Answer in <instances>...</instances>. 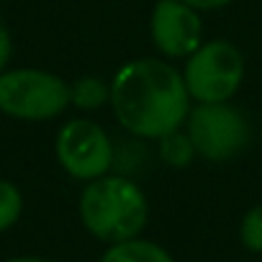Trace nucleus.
Returning a JSON list of instances; mask_svg holds the SVG:
<instances>
[{
    "label": "nucleus",
    "mask_w": 262,
    "mask_h": 262,
    "mask_svg": "<svg viewBox=\"0 0 262 262\" xmlns=\"http://www.w3.org/2000/svg\"><path fill=\"white\" fill-rule=\"evenodd\" d=\"M111 105L118 123L142 139L178 131L190 113L183 75L160 59L126 62L111 82Z\"/></svg>",
    "instance_id": "nucleus-1"
},
{
    "label": "nucleus",
    "mask_w": 262,
    "mask_h": 262,
    "mask_svg": "<svg viewBox=\"0 0 262 262\" xmlns=\"http://www.w3.org/2000/svg\"><path fill=\"white\" fill-rule=\"evenodd\" d=\"M149 206L137 183L121 175H100L88 180L80 195V219L85 229L108 244L126 242L147 226Z\"/></svg>",
    "instance_id": "nucleus-2"
},
{
    "label": "nucleus",
    "mask_w": 262,
    "mask_h": 262,
    "mask_svg": "<svg viewBox=\"0 0 262 262\" xmlns=\"http://www.w3.org/2000/svg\"><path fill=\"white\" fill-rule=\"evenodd\" d=\"M70 105V85L44 70L0 72V111L21 121H47Z\"/></svg>",
    "instance_id": "nucleus-3"
},
{
    "label": "nucleus",
    "mask_w": 262,
    "mask_h": 262,
    "mask_svg": "<svg viewBox=\"0 0 262 262\" xmlns=\"http://www.w3.org/2000/svg\"><path fill=\"white\" fill-rule=\"evenodd\" d=\"M185 88L198 103H226L244 80L242 52L231 41H206L185 62Z\"/></svg>",
    "instance_id": "nucleus-4"
},
{
    "label": "nucleus",
    "mask_w": 262,
    "mask_h": 262,
    "mask_svg": "<svg viewBox=\"0 0 262 262\" xmlns=\"http://www.w3.org/2000/svg\"><path fill=\"white\" fill-rule=\"evenodd\" d=\"M188 137L195 155L211 162H226L247 149L249 123L229 103H198L188 113Z\"/></svg>",
    "instance_id": "nucleus-5"
},
{
    "label": "nucleus",
    "mask_w": 262,
    "mask_h": 262,
    "mask_svg": "<svg viewBox=\"0 0 262 262\" xmlns=\"http://www.w3.org/2000/svg\"><path fill=\"white\" fill-rule=\"evenodd\" d=\"M57 160L75 180H95L113 165V144L108 134L90 118L67 121L54 144Z\"/></svg>",
    "instance_id": "nucleus-6"
},
{
    "label": "nucleus",
    "mask_w": 262,
    "mask_h": 262,
    "mask_svg": "<svg viewBox=\"0 0 262 262\" xmlns=\"http://www.w3.org/2000/svg\"><path fill=\"white\" fill-rule=\"evenodd\" d=\"M152 41L165 57H190L203 41V24L198 11L183 0H160L152 11Z\"/></svg>",
    "instance_id": "nucleus-7"
},
{
    "label": "nucleus",
    "mask_w": 262,
    "mask_h": 262,
    "mask_svg": "<svg viewBox=\"0 0 262 262\" xmlns=\"http://www.w3.org/2000/svg\"><path fill=\"white\" fill-rule=\"evenodd\" d=\"M100 262H175V259L160 244L134 236V239L111 244L100 257Z\"/></svg>",
    "instance_id": "nucleus-8"
},
{
    "label": "nucleus",
    "mask_w": 262,
    "mask_h": 262,
    "mask_svg": "<svg viewBox=\"0 0 262 262\" xmlns=\"http://www.w3.org/2000/svg\"><path fill=\"white\" fill-rule=\"evenodd\" d=\"M70 103L82 111L100 108L103 103H111V85H105L100 77L85 75L70 88Z\"/></svg>",
    "instance_id": "nucleus-9"
},
{
    "label": "nucleus",
    "mask_w": 262,
    "mask_h": 262,
    "mask_svg": "<svg viewBox=\"0 0 262 262\" xmlns=\"http://www.w3.org/2000/svg\"><path fill=\"white\" fill-rule=\"evenodd\" d=\"M160 157L170 167H188L195 157V147H193L190 137L178 128V131H170V134L160 137Z\"/></svg>",
    "instance_id": "nucleus-10"
},
{
    "label": "nucleus",
    "mask_w": 262,
    "mask_h": 262,
    "mask_svg": "<svg viewBox=\"0 0 262 262\" xmlns=\"http://www.w3.org/2000/svg\"><path fill=\"white\" fill-rule=\"evenodd\" d=\"M24 211V195L21 190L8 183V180H0V231L11 229Z\"/></svg>",
    "instance_id": "nucleus-11"
},
{
    "label": "nucleus",
    "mask_w": 262,
    "mask_h": 262,
    "mask_svg": "<svg viewBox=\"0 0 262 262\" xmlns=\"http://www.w3.org/2000/svg\"><path fill=\"white\" fill-rule=\"evenodd\" d=\"M239 239L249 252H262V203L247 211L239 226Z\"/></svg>",
    "instance_id": "nucleus-12"
},
{
    "label": "nucleus",
    "mask_w": 262,
    "mask_h": 262,
    "mask_svg": "<svg viewBox=\"0 0 262 262\" xmlns=\"http://www.w3.org/2000/svg\"><path fill=\"white\" fill-rule=\"evenodd\" d=\"M8 59H11V31H8L6 21L0 18V72L6 70Z\"/></svg>",
    "instance_id": "nucleus-13"
},
{
    "label": "nucleus",
    "mask_w": 262,
    "mask_h": 262,
    "mask_svg": "<svg viewBox=\"0 0 262 262\" xmlns=\"http://www.w3.org/2000/svg\"><path fill=\"white\" fill-rule=\"evenodd\" d=\"M183 3L193 6L195 11H216V8H224V6H229L231 0H183Z\"/></svg>",
    "instance_id": "nucleus-14"
},
{
    "label": "nucleus",
    "mask_w": 262,
    "mask_h": 262,
    "mask_svg": "<svg viewBox=\"0 0 262 262\" xmlns=\"http://www.w3.org/2000/svg\"><path fill=\"white\" fill-rule=\"evenodd\" d=\"M6 262H47V259H41V257H31V254H24V257H11V259H6Z\"/></svg>",
    "instance_id": "nucleus-15"
}]
</instances>
